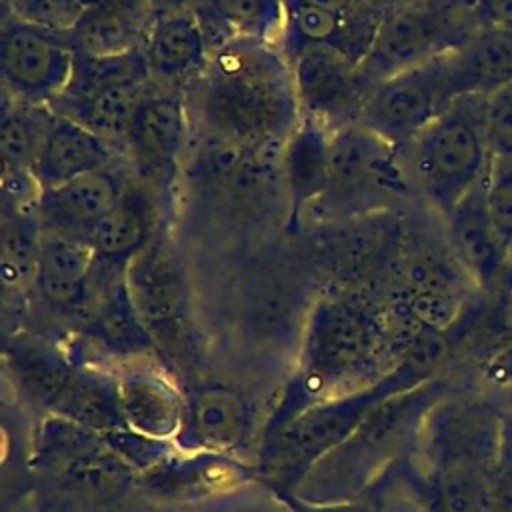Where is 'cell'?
Instances as JSON below:
<instances>
[{
  "instance_id": "7",
  "label": "cell",
  "mask_w": 512,
  "mask_h": 512,
  "mask_svg": "<svg viewBox=\"0 0 512 512\" xmlns=\"http://www.w3.org/2000/svg\"><path fill=\"white\" fill-rule=\"evenodd\" d=\"M404 150L414 184L444 220L488 172L486 96L456 98Z\"/></svg>"
},
{
  "instance_id": "6",
  "label": "cell",
  "mask_w": 512,
  "mask_h": 512,
  "mask_svg": "<svg viewBox=\"0 0 512 512\" xmlns=\"http://www.w3.org/2000/svg\"><path fill=\"white\" fill-rule=\"evenodd\" d=\"M124 278L158 358L180 386L206 374V352L192 312L190 284L174 244L162 230L128 264Z\"/></svg>"
},
{
  "instance_id": "14",
  "label": "cell",
  "mask_w": 512,
  "mask_h": 512,
  "mask_svg": "<svg viewBox=\"0 0 512 512\" xmlns=\"http://www.w3.org/2000/svg\"><path fill=\"white\" fill-rule=\"evenodd\" d=\"M140 482L146 500L156 510L202 502L258 482V466L240 456L176 448L156 466L142 472Z\"/></svg>"
},
{
  "instance_id": "8",
  "label": "cell",
  "mask_w": 512,
  "mask_h": 512,
  "mask_svg": "<svg viewBox=\"0 0 512 512\" xmlns=\"http://www.w3.org/2000/svg\"><path fill=\"white\" fill-rule=\"evenodd\" d=\"M482 24L474 0H410L378 24L360 62L368 88L464 42Z\"/></svg>"
},
{
  "instance_id": "36",
  "label": "cell",
  "mask_w": 512,
  "mask_h": 512,
  "mask_svg": "<svg viewBox=\"0 0 512 512\" xmlns=\"http://www.w3.org/2000/svg\"><path fill=\"white\" fill-rule=\"evenodd\" d=\"M480 374L486 382L500 390L512 386V340L496 344L484 352Z\"/></svg>"
},
{
  "instance_id": "13",
  "label": "cell",
  "mask_w": 512,
  "mask_h": 512,
  "mask_svg": "<svg viewBox=\"0 0 512 512\" xmlns=\"http://www.w3.org/2000/svg\"><path fill=\"white\" fill-rule=\"evenodd\" d=\"M288 60L302 116L330 130L358 122L370 90L358 60L334 46H304Z\"/></svg>"
},
{
  "instance_id": "9",
  "label": "cell",
  "mask_w": 512,
  "mask_h": 512,
  "mask_svg": "<svg viewBox=\"0 0 512 512\" xmlns=\"http://www.w3.org/2000/svg\"><path fill=\"white\" fill-rule=\"evenodd\" d=\"M178 450L220 452L256 462L268 412L238 380L202 374L186 384Z\"/></svg>"
},
{
  "instance_id": "38",
  "label": "cell",
  "mask_w": 512,
  "mask_h": 512,
  "mask_svg": "<svg viewBox=\"0 0 512 512\" xmlns=\"http://www.w3.org/2000/svg\"><path fill=\"white\" fill-rule=\"evenodd\" d=\"M482 26L512 30V0H474Z\"/></svg>"
},
{
  "instance_id": "21",
  "label": "cell",
  "mask_w": 512,
  "mask_h": 512,
  "mask_svg": "<svg viewBox=\"0 0 512 512\" xmlns=\"http://www.w3.org/2000/svg\"><path fill=\"white\" fill-rule=\"evenodd\" d=\"M120 148L84 124L56 112L30 166L40 190H50L120 160Z\"/></svg>"
},
{
  "instance_id": "39",
  "label": "cell",
  "mask_w": 512,
  "mask_h": 512,
  "mask_svg": "<svg viewBox=\"0 0 512 512\" xmlns=\"http://www.w3.org/2000/svg\"><path fill=\"white\" fill-rule=\"evenodd\" d=\"M198 2L200 0H146L152 20L162 18V16H170V14H178V12H188Z\"/></svg>"
},
{
  "instance_id": "31",
  "label": "cell",
  "mask_w": 512,
  "mask_h": 512,
  "mask_svg": "<svg viewBox=\"0 0 512 512\" xmlns=\"http://www.w3.org/2000/svg\"><path fill=\"white\" fill-rule=\"evenodd\" d=\"M84 8L86 0H8L10 18L60 34L74 30Z\"/></svg>"
},
{
  "instance_id": "26",
  "label": "cell",
  "mask_w": 512,
  "mask_h": 512,
  "mask_svg": "<svg viewBox=\"0 0 512 512\" xmlns=\"http://www.w3.org/2000/svg\"><path fill=\"white\" fill-rule=\"evenodd\" d=\"M150 82L110 84L78 96L60 94L50 102V106L54 112L84 124L100 138L108 140L120 150H126L132 116Z\"/></svg>"
},
{
  "instance_id": "12",
  "label": "cell",
  "mask_w": 512,
  "mask_h": 512,
  "mask_svg": "<svg viewBox=\"0 0 512 512\" xmlns=\"http://www.w3.org/2000/svg\"><path fill=\"white\" fill-rule=\"evenodd\" d=\"M74 48L68 34L8 18L0 36V72L12 98L50 104L70 84Z\"/></svg>"
},
{
  "instance_id": "16",
  "label": "cell",
  "mask_w": 512,
  "mask_h": 512,
  "mask_svg": "<svg viewBox=\"0 0 512 512\" xmlns=\"http://www.w3.org/2000/svg\"><path fill=\"white\" fill-rule=\"evenodd\" d=\"M396 150L360 122L332 130L328 194L338 200H362L402 192L406 180Z\"/></svg>"
},
{
  "instance_id": "37",
  "label": "cell",
  "mask_w": 512,
  "mask_h": 512,
  "mask_svg": "<svg viewBox=\"0 0 512 512\" xmlns=\"http://www.w3.org/2000/svg\"><path fill=\"white\" fill-rule=\"evenodd\" d=\"M274 498L288 510V512H372V508L362 502H334V504H318L298 498L296 494H274Z\"/></svg>"
},
{
  "instance_id": "40",
  "label": "cell",
  "mask_w": 512,
  "mask_h": 512,
  "mask_svg": "<svg viewBox=\"0 0 512 512\" xmlns=\"http://www.w3.org/2000/svg\"><path fill=\"white\" fill-rule=\"evenodd\" d=\"M300 2L314 4V6L326 8V10H332V12H340V14H346L350 10V6L354 4V0H300Z\"/></svg>"
},
{
  "instance_id": "34",
  "label": "cell",
  "mask_w": 512,
  "mask_h": 512,
  "mask_svg": "<svg viewBox=\"0 0 512 512\" xmlns=\"http://www.w3.org/2000/svg\"><path fill=\"white\" fill-rule=\"evenodd\" d=\"M482 328L488 336L486 350L512 340V264L494 286V290L488 292Z\"/></svg>"
},
{
  "instance_id": "18",
  "label": "cell",
  "mask_w": 512,
  "mask_h": 512,
  "mask_svg": "<svg viewBox=\"0 0 512 512\" xmlns=\"http://www.w3.org/2000/svg\"><path fill=\"white\" fill-rule=\"evenodd\" d=\"M158 194V188L134 174L118 204L90 230L88 240L96 252V276H124L128 264L146 248L158 232Z\"/></svg>"
},
{
  "instance_id": "17",
  "label": "cell",
  "mask_w": 512,
  "mask_h": 512,
  "mask_svg": "<svg viewBox=\"0 0 512 512\" xmlns=\"http://www.w3.org/2000/svg\"><path fill=\"white\" fill-rule=\"evenodd\" d=\"M114 370L126 428L174 442L184 418V390L160 358L134 360Z\"/></svg>"
},
{
  "instance_id": "28",
  "label": "cell",
  "mask_w": 512,
  "mask_h": 512,
  "mask_svg": "<svg viewBox=\"0 0 512 512\" xmlns=\"http://www.w3.org/2000/svg\"><path fill=\"white\" fill-rule=\"evenodd\" d=\"M56 112L50 104L12 98L2 106L0 152L4 170H30Z\"/></svg>"
},
{
  "instance_id": "29",
  "label": "cell",
  "mask_w": 512,
  "mask_h": 512,
  "mask_svg": "<svg viewBox=\"0 0 512 512\" xmlns=\"http://www.w3.org/2000/svg\"><path fill=\"white\" fill-rule=\"evenodd\" d=\"M238 38L274 44L286 26V0H200Z\"/></svg>"
},
{
  "instance_id": "4",
  "label": "cell",
  "mask_w": 512,
  "mask_h": 512,
  "mask_svg": "<svg viewBox=\"0 0 512 512\" xmlns=\"http://www.w3.org/2000/svg\"><path fill=\"white\" fill-rule=\"evenodd\" d=\"M32 512H152L140 472L122 460L104 434L44 416L32 448Z\"/></svg>"
},
{
  "instance_id": "11",
  "label": "cell",
  "mask_w": 512,
  "mask_h": 512,
  "mask_svg": "<svg viewBox=\"0 0 512 512\" xmlns=\"http://www.w3.org/2000/svg\"><path fill=\"white\" fill-rule=\"evenodd\" d=\"M64 346L76 362L106 368L158 358L124 276L94 280L92 304Z\"/></svg>"
},
{
  "instance_id": "27",
  "label": "cell",
  "mask_w": 512,
  "mask_h": 512,
  "mask_svg": "<svg viewBox=\"0 0 512 512\" xmlns=\"http://www.w3.org/2000/svg\"><path fill=\"white\" fill-rule=\"evenodd\" d=\"M360 500L372 512H434L432 488L418 448L394 460Z\"/></svg>"
},
{
  "instance_id": "2",
  "label": "cell",
  "mask_w": 512,
  "mask_h": 512,
  "mask_svg": "<svg viewBox=\"0 0 512 512\" xmlns=\"http://www.w3.org/2000/svg\"><path fill=\"white\" fill-rule=\"evenodd\" d=\"M454 346L450 332L420 330L406 344L396 366L380 380L322 400L292 418L260 442L258 482L272 496L294 494L316 462L342 444L378 404L438 378Z\"/></svg>"
},
{
  "instance_id": "25",
  "label": "cell",
  "mask_w": 512,
  "mask_h": 512,
  "mask_svg": "<svg viewBox=\"0 0 512 512\" xmlns=\"http://www.w3.org/2000/svg\"><path fill=\"white\" fill-rule=\"evenodd\" d=\"M150 22L146 0H86L68 40L76 54H126L144 46Z\"/></svg>"
},
{
  "instance_id": "22",
  "label": "cell",
  "mask_w": 512,
  "mask_h": 512,
  "mask_svg": "<svg viewBox=\"0 0 512 512\" xmlns=\"http://www.w3.org/2000/svg\"><path fill=\"white\" fill-rule=\"evenodd\" d=\"M142 48L150 80L172 90L192 86L204 74L212 56L194 8L154 18Z\"/></svg>"
},
{
  "instance_id": "24",
  "label": "cell",
  "mask_w": 512,
  "mask_h": 512,
  "mask_svg": "<svg viewBox=\"0 0 512 512\" xmlns=\"http://www.w3.org/2000/svg\"><path fill=\"white\" fill-rule=\"evenodd\" d=\"M330 140L332 130L328 126L302 116L280 148V176L292 216L328 194Z\"/></svg>"
},
{
  "instance_id": "20",
  "label": "cell",
  "mask_w": 512,
  "mask_h": 512,
  "mask_svg": "<svg viewBox=\"0 0 512 512\" xmlns=\"http://www.w3.org/2000/svg\"><path fill=\"white\" fill-rule=\"evenodd\" d=\"M134 172L120 160L62 186L42 190L36 206L42 230L88 238L90 230L118 204Z\"/></svg>"
},
{
  "instance_id": "15",
  "label": "cell",
  "mask_w": 512,
  "mask_h": 512,
  "mask_svg": "<svg viewBox=\"0 0 512 512\" xmlns=\"http://www.w3.org/2000/svg\"><path fill=\"white\" fill-rule=\"evenodd\" d=\"M188 140V110L178 90L154 82L130 122L126 152L134 174L160 190L174 176Z\"/></svg>"
},
{
  "instance_id": "41",
  "label": "cell",
  "mask_w": 512,
  "mask_h": 512,
  "mask_svg": "<svg viewBox=\"0 0 512 512\" xmlns=\"http://www.w3.org/2000/svg\"><path fill=\"white\" fill-rule=\"evenodd\" d=\"M500 398L504 400V406H506V408H508V412H510V416H508V418H512V386L504 388V390H502V394H500Z\"/></svg>"
},
{
  "instance_id": "33",
  "label": "cell",
  "mask_w": 512,
  "mask_h": 512,
  "mask_svg": "<svg viewBox=\"0 0 512 512\" xmlns=\"http://www.w3.org/2000/svg\"><path fill=\"white\" fill-rule=\"evenodd\" d=\"M104 438L110 444V448L140 474L150 470L152 466H156L160 460H164L168 454L176 450L174 442L148 438L130 428H118V430L106 432Z\"/></svg>"
},
{
  "instance_id": "19",
  "label": "cell",
  "mask_w": 512,
  "mask_h": 512,
  "mask_svg": "<svg viewBox=\"0 0 512 512\" xmlns=\"http://www.w3.org/2000/svg\"><path fill=\"white\" fill-rule=\"evenodd\" d=\"M486 176L444 218L452 256L480 292H492L510 266V254L500 238L486 202Z\"/></svg>"
},
{
  "instance_id": "30",
  "label": "cell",
  "mask_w": 512,
  "mask_h": 512,
  "mask_svg": "<svg viewBox=\"0 0 512 512\" xmlns=\"http://www.w3.org/2000/svg\"><path fill=\"white\" fill-rule=\"evenodd\" d=\"M346 22V14L300 0H286L284 34L288 58L304 46H334L346 52Z\"/></svg>"
},
{
  "instance_id": "3",
  "label": "cell",
  "mask_w": 512,
  "mask_h": 512,
  "mask_svg": "<svg viewBox=\"0 0 512 512\" xmlns=\"http://www.w3.org/2000/svg\"><path fill=\"white\" fill-rule=\"evenodd\" d=\"M192 88L204 132L246 150L282 148L302 120L290 60L268 42L238 38L214 52Z\"/></svg>"
},
{
  "instance_id": "35",
  "label": "cell",
  "mask_w": 512,
  "mask_h": 512,
  "mask_svg": "<svg viewBox=\"0 0 512 512\" xmlns=\"http://www.w3.org/2000/svg\"><path fill=\"white\" fill-rule=\"evenodd\" d=\"M486 132L492 156H512V82L486 96Z\"/></svg>"
},
{
  "instance_id": "5",
  "label": "cell",
  "mask_w": 512,
  "mask_h": 512,
  "mask_svg": "<svg viewBox=\"0 0 512 512\" xmlns=\"http://www.w3.org/2000/svg\"><path fill=\"white\" fill-rule=\"evenodd\" d=\"M450 394L454 384L438 376L384 400L316 462L294 494L318 504L360 500L394 460L418 448L430 412Z\"/></svg>"
},
{
  "instance_id": "1",
  "label": "cell",
  "mask_w": 512,
  "mask_h": 512,
  "mask_svg": "<svg viewBox=\"0 0 512 512\" xmlns=\"http://www.w3.org/2000/svg\"><path fill=\"white\" fill-rule=\"evenodd\" d=\"M400 354L384 306L352 296L320 298L302 322L296 362L274 396L262 440L310 406L380 380Z\"/></svg>"
},
{
  "instance_id": "10",
  "label": "cell",
  "mask_w": 512,
  "mask_h": 512,
  "mask_svg": "<svg viewBox=\"0 0 512 512\" xmlns=\"http://www.w3.org/2000/svg\"><path fill=\"white\" fill-rule=\"evenodd\" d=\"M452 102L444 52L376 82L364 98L358 122L400 150Z\"/></svg>"
},
{
  "instance_id": "23",
  "label": "cell",
  "mask_w": 512,
  "mask_h": 512,
  "mask_svg": "<svg viewBox=\"0 0 512 512\" xmlns=\"http://www.w3.org/2000/svg\"><path fill=\"white\" fill-rule=\"evenodd\" d=\"M452 98L490 96L512 82V30L480 26L446 52Z\"/></svg>"
},
{
  "instance_id": "32",
  "label": "cell",
  "mask_w": 512,
  "mask_h": 512,
  "mask_svg": "<svg viewBox=\"0 0 512 512\" xmlns=\"http://www.w3.org/2000/svg\"><path fill=\"white\" fill-rule=\"evenodd\" d=\"M486 202L512 264V156H492L486 172Z\"/></svg>"
}]
</instances>
